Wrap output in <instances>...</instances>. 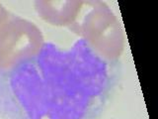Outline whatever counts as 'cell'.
I'll use <instances>...</instances> for the list:
<instances>
[{"label":"cell","mask_w":158,"mask_h":119,"mask_svg":"<svg viewBox=\"0 0 158 119\" xmlns=\"http://www.w3.org/2000/svg\"><path fill=\"white\" fill-rule=\"evenodd\" d=\"M43 46V33L36 24L11 16L0 27V72L9 73L37 57Z\"/></svg>","instance_id":"7a4b0ae2"},{"label":"cell","mask_w":158,"mask_h":119,"mask_svg":"<svg viewBox=\"0 0 158 119\" xmlns=\"http://www.w3.org/2000/svg\"><path fill=\"white\" fill-rule=\"evenodd\" d=\"M88 9L78 15L70 28L85 39L87 44L103 59L116 60L125 47V35L117 16L106 3L85 2Z\"/></svg>","instance_id":"6da1fadb"},{"label":"cell","mask_w":158,"mask_h":119,"mask_svg":"<svg viewBox=\"0 0 158 119\" xmlns=\"http://www.w3.org/2000/svg\"><path fill=\"white\" fill-rule=\"evenodd\" d=\"M10 17H11L10 13L2 6L1 4H0V27H1Z\"/></svg>","instance_id":"277c9868"},{"label":"cell","mask_w":158,"mask_h":119,"mask_svg":"<svg viewBox=\"0 0 158 119\" xmlns=\"http://www.w3.org/2000/svg\"><path fill=\"white\" fill-rule=\"evenodd\" d=\"M38 15L53 26H71L76 21L83 1L76 0H39L35 2Z\"/></svg>","instance_id":"3957f363"}]
</instances>
